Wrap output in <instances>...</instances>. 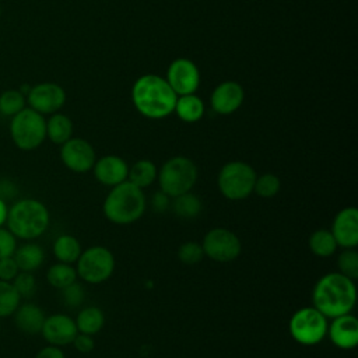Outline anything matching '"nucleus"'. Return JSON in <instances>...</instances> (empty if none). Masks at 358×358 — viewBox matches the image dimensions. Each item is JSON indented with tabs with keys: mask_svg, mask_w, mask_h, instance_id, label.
<instances>
[{
	"mask_svg": "<svg viewBox=\"0 0 358 358\" xmlns=\"http://www.w3.org/2000/svg\"><path fill=\"white\" fill-rule=\"evenodd\" d=\"M7 213H8V208H7L6 203H4V200L0 199V227L6 222V220H7Z\"/></svg>",
	"mask_w": 358,
	"mask_h": 358,
	"instance_id": "41",
	"label": "nucleus"
},
{
	"mask_svg": "<svg viewBox=\"0 0 358 358\" xmlns=\"http://www.w3.org/2000/svg\"><path fill=\"white\" fill-rule=\"evenodd\" d=\"M245 99V91L235 81H224L218 84L210 98L211 108L218 115H231L238 110Z\"/></svg>",
	"mask_w": 358,
	"mask_h": 358,
	"instance_id": "16",
	"label": "nucleus"
},
{
	"mask_svg": "<svg viewBox=\"0 0 358 358\" xmlns=\"http://www.w3.org/2000/svg\"><path fill=\"white\" fill-rule=\"evenodd\" d=\"M77 277L88 284H101L115 271V256L105 246H91L77 259Z\"/></svg>",
	"mask_w": 358,
	"mask_h": 358,
	"instance_id": "9",
	"label": "nucleus"
},
{
	"mask_svg": "<svg viewBox=\"0 0 358 358\" xmlns=\"http://www.w3.org/2000/svg\"><path fill=\"white\" fill-rule=\"evenodd\" d=\"M46 278L52 287L62 289V288L70 285L71 282L77 281V271L71 264L59 262L49 267Z\"/></svg>",
	"mask_w": 358,
	"mask_h": 358,
	"instance_id": "28",
	"label": "nucleus"
},
{
	"mask_svg": "<svg viewBox=\"0 0 358 358\" xmlns=\"http://www.w3.org/2000/svg\"><path fill=\"white\" fill-rule=\"evenodd\" d=\"M171 208L175 215L189 220V218L197 217L203 207H201V200L196 194L187 192V193L173 197Z\"/></svg>",
	"mask_w": 358,
	"mask_h": 358,
	"instance_id": "27",
	"label": "nucleus"
},
{
	"mask_svg": "<svg viewBox=\"0 0 358 358\" xmlns=\"http://www.w3.org/2000/svg\"><path fill=\"white\" fill-rule=\"evenodd\" d=\"M27 101L29 108L41 115H52L59 112L64 105L66 92L56 83H41L29 88Z\"/></svg>",
	"mask_w": 358,
	"mask_h": 358,
	"instance_id": "12",
	"label": "nucleus"
},
{
	"mask_svg": "<svg viewBox=\"0 0 358 358\" xmlns=\"http://www.w3.org/2000/svg\"><path fill=\"white\" fill-rule=\"evenodd\" d=\"M309 249L315 256L319 257H330L334 255L337 246V242L333 236V234L329 229H317L315 231L308 241Z\"/></svg>",
	"mask_w": 358,
	"mask_h": 358,
	"instance_id": "26",
	"label": "nucleus"
},
{
	"mask_svg": "<svg viewBox=\"0 0 358 358\" xmlns=\"http://www.w3.org/2000/svg\"><path fill=\"white\" fill-rule=\"evenodd\" d=\"M13 257L18 266V270L31 273L42 266L45 253L39 245L25 243L22 246H20L18 249H15Z\"/></svg>",
	"mask_w": 358,
	"mask_h": 358,
	"instance_id": "21",
	"label": "nucleus"
},
{
	"mask_svg": "<svg viewBox=\"0 0 358 358\" xmlns=\"http://www.w3.org/2000/svg\"><path fill=\"white\" fill-rule=\"evenodd\" d=\"M14 322L21 331L27 334H38L42 330L45 313L35 303H24L15 309Z\"/></svg>",
	"mask_w": 358,
	"mask_h": 358,
	"instance_id": "19",
	"label": "nucleus"
},
{
	"mask_svg": "<svg viewBox=\"0 0 358 358\" xmlns=\"http://www.w3.org/2000/svg\"><path fill=\"white\" fill-rule=\"evenodd\" d=\"M18 274V266L13 256L0 259V280L11 281Z\"/></svg>",
	"mask_w": 358,
	"mask_h": 358,
	"instance_id": "37",
	"label": "nucleus"
},
{
	"mask_svg": "<svg viewBox=\"0 0 358 358\" xmlns=\"http://www.w3.org/2000/svg\"><path fill=\"white\" fill-rule=\"evenodd\" d=\"M85 298V291L83 285L77 281L71 282L70 285L62 288V299L63 303L69 308H77L84 302Z\"/></svg>",
	"mask_w": 358,
	"mask_h": 358,
	"instance_id": "35",
	"label": "nucleus"
},
{
	"mask_svg": "<svg viewBox=\"0 0 358 358\" xmlns=\"http://www.w3.org/2000/svg\"><path fill=\"white\" fill-rule=\"evenodd\" d=\"M204 256L218 263H228L235 260L242 252L239 238L227 228L210 229L201 242Z\"/></svg>",
	"mask_w": 358,
	"mask_h": 358,
	"instance_id": "10",
	"label": "nucleus"
},
{
	"mask_svg": "<svg viewBox=\"0 0 358 358\" xmlns=\"http://www.w3.org/2000/svg\"><path fill=\"white\" fill-rule=\"evenodd\" d=\"M73 134V122L69 116L63 113H52L49 120H46V137L55 143L62 145Z\"/></svg>",
	"mask_w": 358,
	"mask_h": 358,
	"instance_id": "22",
	"label": "nucleus"
},
{
	"mask_svg": "<svg viewBox=\"0 0 358 358\" xmlns=\"http://www.w3.org/2000/svg\"><path fill=\"white\" fill-rule=\"evenodd\" d=\"M35 358H66L63 351L57 347V345H48L45 348H42Z\"/></svg>",
	"mask_w": 358,
	"mask_h": 358,
	"instance_id": "40",
	"label": "nucleus"
},
{
	"mask_svg": "<svg viewBox=\"0 0 358 358\" xmlns=\"http://www.w3.org/2000/svg\"><path fill=\"white\" fill-rule=\"evenodd\" d=\"M25 95L20 90H6L0 94V113L14 116L25 108Z\"/></svg>",
	"mask_w": 358,
	"mask_h": 358,
	"instance_id": "29",
	"label": "nucleus"
},
{
	"mask_svg": "<svg viewBox=\"0 0 358 358\" xmlns=\"http://www.w3.org/2000/svg\"><path fill=\"white\" fill-rule=\"evenodd\" d=\"M41 333L49 344L60 347L71 344L78 330L74 319L63 313H56L45 317Z\"/></svg>",
	"mask_w": 358,
	"mask_h": 358,
	"instance_id": "15",
	"label": "nucleus"
},
{
	"mask_svg": "<svg viewBox=\"0 0 358 358\" xmlns=\"http://www.w3.org/2000/svg\"><path fill=\"white\" fill-rule=\"evenodd\" d=\"M256 172L245 161L227 162L218 172L217 185L221 194L232 201L245 200L253 193Z\"/></svg>",
	"mask_w": 358,
	"mask_h": 358,
	"instance_id": "6",
	"label": "nucleus"
},
{
	"mask_svg": "<svg viewBox=\"0 0 358 358\" xmlns=\"http://www.w3.org/2000/svg\"><path fill=\"white\" fill-rule=\"evenodd\" d=\"M74 322H76L78 333H85V334L94 336L103 327L105 315L99 308L88 306V308H83L78 312Z\"/></svg>",
	"mask_w": 358,
	"mask_h": 358,
	"instance_id": "24",
	"label": "nucleus"
},
{
	"mask_svg": "<svg viewBox=\"0 0 358 358\" xmlns=\"http://www.w3.org/2000/svg\"><path fill=\"white\" fill-rule=\"evenodd\" d=\"M145 207L147 200L143 189L124 180L110 187L103 201V214L113 224L127 225L140 220Z\"/></svg>",
	"mask_w": 358,
	"mask_h": 358,
	"instance_id": "3",
	"label": "nucleus"
},
{
	"mask_svg": "<svg viewBox=\"0 0 358 358\" xmlns=\"http://www.w3.org/2000/svg\"><path fill=\"white\" fill-rule=\"evenodd\" d=\"M327 334L336 347L351 350L358 344V319L351 313L336 316L327 326Z\"/></svg>",
	"mask_w": 358,
	"mask_h": 358,
	"instance_id": "17",
	"label": "nucleus"
},
{
	"mask_svg": "<svg viewBox=\"0 0 358 358\" xmlns=\"http://www.w3.org/2000/svg\"><path fill=\"white\" fill-rule=\"evenodd\" d=\"M13 287L21 298H31L36 291V281L29 271H21L14 277Z\"/></svg>",
	"mask_w": 358,
	"mask_h": 358,
	"instance_id": "34",
	"label": "nucleus"
},
{
	"mask_svg": "<svg viewBox=\"0 0 358 358\" xmlns=\"http://www.w3.org/2000/svg\"><path fill=\"white\" fill-rule=\"evenodd\" d=\"M337 266H338V273L343 275L357 280L358 278V252L355 248L344 249L338 257H337Z\"/></svg>",
	"mask_w": 358,
	"mask_h": 358,
	"instance_id": "32",
	"label": "nucleus"
},
{
	"mask_svg": "<svg viewBox=\"0 0 358 358\" xmlns=\"http://www.w3.org/2000/svg\"><path fill=\"white\" fill-rule=\"evenodd\" d=\"M157 179L161 192L173 199L192 190L197 180V166L187 157H172L164 162Z\"/></svg>",
	"mask_w": 358,
	"mask_h": 358,
	"instance_id": "5",
	"label": "nucleus"
},
{
	"mask_svg": "<svg viewBox=\"0 0 358 358\" xmlns=\"http://www.w3.org/2000/svg\"><path fill=\"white\" fill-rule=\"evenodd\" d=\"M169 196H166L164 192H157L152 194V199H151V207L154 211L157 213H164L168 210V207L171 206V201H169Z\"/></svg>",
	"mask_w": 358,
	"mask_h": 358,
	"instance_id": "39",
	"label": "nucleus"
},
{
	"mask_svg": "<svg viewBox=\"0 0 358 358\" xmlns=\"http://www.w3.org/2000/svg\"><path fill=\"white\" fill-rule=\"evenodd\" d=\"M21 296L8 281L0 280V317L10 316L20 306Z\"/></svg>",
	"mask_w": 358,
	"mask_h": 358,
	"instance_id": "30",
	"label": "nucleus"
},
{
	"mask_svg": "<svg viewBox=\"0 0 358 358\" xmlns=\"http://www.w3.org/2000/svg\"><path fill=\"white\" fill-rule=\"evenodd\" d=\"M17 249L15 236L10 232V229H4L0 227V259L13 256Z\"/></svg>",
	"mask_w": 358,
	"mask_h": 358,
	"instance_id": "36",
	"label": "nucleus"
},
{
	"mask_svg": "<svg viewBox=\"0 0 358 358\" xmlns=\"http://www.w3.org/2000/svg\"><path fill=\"white\" fill-rule=\"evenodd\" d=\"M81 245L78 242V239L73 235H60L55 243H53V253L56 256V259L62 263H76L77 259L81 255Z\"/></svg>",
	"mask_w": 358,
	"mask_h": 358,
	"instance_id": "25",
	"label": "nucleus"
},
{
	"mask_svg": "<svg viewBox=\"0 0 358 358\" xmlns=\"http://www.w3.org/2000/svg\"><path fill=\"white\" fill-rule=\"evenodd\" d=\"M0 15H1V7H0Z\"/></svg>",
	"mask_w": 358,
	"mask_h": 358,
	"instance_id": "42",
	"label": "nucleus"
},
{
	"mask_svg": "<svg viewBox=\"0 0 358 358\" xmlns=\"http://www.w3.org/2000/svg\"><path fill=\"white\" fill-rule=\"evenodd\" d=\"M10 134L20 150H35L46 138V120L32 108H24L11 117Z\"/></svg>",
	"mask_w": 358,
	"mask_h": 358,
	"instance_id": "7",
	"label": "nucleus"
},
{
	"mask_svg": "<svg viewBox=\"0 0 358 358\" xmlns=\"http://www.w3.org/2000/svg\"><path fill=\"white\" fill-rule=\"evenodd\" d=\"M60 158L70 171L77 173L88 172L96 161L94 147L87 140L78 137H71L62 144Z\"/></svg>",
	"mask_w": 358,
	"mask_h": 358,
	"instance_id": "13",
	"label": "nucleus"
},
{
	"mask_svg": "<svg viewBox=\"0 0 358 358\" xmlns=\"http://www.w3.org/2000/svg\"><path fill=\"white\" fill-rule=\"evenodd\" d=\"M6 221L14 236L35 239L48 229L49 211L39 200L22 199L8 210Z\"/></svg>",
	"mask_w": 358,
	"mask_h": 358,
	"instance_id": "4",
	"label": "nucleus"
},
{
	"mask_svg": "<svg viewBox=\"0 0 358 358\" xmlns=\"http://www.w3.org/2000/svg\"><path fill=\"white\" fill-rule=\"evenodd\" d=\"M74 348L83 354H87V352H91L95 347V341L92 338V336L90 334H85V333H77V336L74 337L73 343Z\"/></svg>",
	"mask_w": 358,
	"mask_h": 358,
	"instance_id": "38",
	"label": "nucleus"
},
{
	"mask_svg": "<svg viewBox=\"0 0 358 358\" xmlns=\"http://www.w3.org/2000/svg\"><path fill=\"white\" fill-rule=\"evenodd\" d=\"M173 112H176V115L180 120H183L186 123H194L203 117L204 103L194 94L179 95L176 99Z\"/></svg>",
	"mask_w": 358,
	"mask_h": 358,
	"instance_id": "20",
	"label": "nucleus"
},
{
	"mask_svg": "<svg viewBox=\"0 0 358 358\" xmlns=\"http://www.w3.org/2000/svg\"><path fill=\"white\" fill-rule=\"evenodd\" d=\"M178 95L168 81L157 74H144L131 88L134 108L148 119H164L175 109Z\"/></svg>",
	"mask_w": 358,
	"mask_h": 358,
	"instance_id": "2",
	"label": "nucleus"
},
{
	"mask_svg": "<svg viewBox=\"0 0 358 358\" xmlns=\"http://www.w3.org/2000/svg\"><path fill=\"white\" fill-rule=\"evenodd\" d=\"M357 301L354 280L341 273H327L317 280L312 292L313 308L326 317L351 313Z\"/></svg>",
	"mask_w": 358,
	"mask_h": 358,
	"instance_id": "1",
	"label": "nucleus"
},
{
	"mask_svg": "<svg viewBox=\"0 0 358 358\" xmlns=\"http://www.w3.org/2000/svg\"><path fill=\"white\" fill-rule=\"evenodd\" d=\"M157 166L150 159H138L130 168L127 173V180L134 186L144 189L151 186L157 180Z\"/></svg>",
	"mask_w": 358,
	"mask_h": 358,
	"instance_id": "23",
	"label": "nucleus"
},
{
	"mask_svg": "<svg viewBox=\"0 0 358 358\" xmlns=\"http://www.w3.org/2000/svg\"><path fill=\"white\" fill-rule=\"evenodd\" d=\"M330 232L333 234L337 246L343 249L357 248L358 245V210L355 207H345L340 210L331 224Z\"/></svg>",
	"mask_w": 358,
	"mask_h": 358,
	"instance_id": "14",
	"label": "nucleus"
},
{
	"mask_svg": "<svg viewBox=\"0 0 358 358\" xmlns=\"http://www.w3.org/2000/svg\"><path fill=\"white\" fill-rule=\"evenodd\" d=\"M281 189V180L274 173H262L260 176H256L253 192L263 197V199H271L274 197Z\"/></svg>",
	"mask_w": 358,
	"mask_h": 358,
	"instance_id": "31",
	"label": "nucleus"
},
{
	"mask_svg": "<svg viewBox=\"0 0 358 358\" xmlns=\"http://www.w3.org/2000/svg\"><path fill=\"white\" fill-rule=\"evenodd\" d=\"M178 257L183 264H197L204 257V252L201 243L187 241L182 243L178 249Z\"/></svg>",
	"mask_w": 358,
	"mask_h": 358,
	"instance_id": "33",
	"label": "nucleus"
},
{
	"mask_svg": "<svg viewBox=\"0 0 358 358\" xmlns=\"http://www.w3.org/2000/svg\"><path fill=\"white\" fill-rule=\"evenodd\" d=\"M327 317L313 306L298 309L289 319V334L302 345L319 344L327 336Z\"/></svg>",
	"mask_w": 358,
	"mask_h": 358,
	"instance_id": "8",
	"label": "nucleus"
},
{
	"mask_svg": "<svg viewBox=\"0 0 358 358\" xmlns=\"http://www.w3.org/2000/svg\"><path fill=\"white\" fill-rule=\"evenodd\" d=\"M165 80L178 96L194 94L200 85V71L190 59L179 57L169 64Z\"/></svg>",
	"mask_w": 358,
	"mask_h": 358,
	"instance_id": "11",
	"label": "nucleus"
},
{
	"mask_svg": "<svg viewBox=\"0 0 358 358\" xmlns=\"http://www.w3.org/2000/svg\"><path fill=\"white\" fill-rule=\"evenodd\" d=\"M92 169L95 179L103 186L113 187L127 180L129 165L123 158L117 155H105L96 159Z\"/></svg>",
	"mask_w": 358,
	"mask_h": 358,
	"instance_id": "18",
	"label": "nucleus"
}]
</instances>
